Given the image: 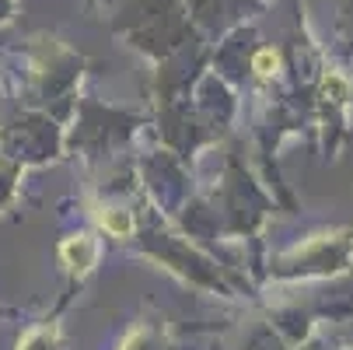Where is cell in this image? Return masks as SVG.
Returning <instances> with one entry per match:
<instances>
[{"mask_svg":"<svg viewBox=\"0 0 353 350\" xmlns=\"http://www.w3.org/2000/svg\"><path fill=\"white\" fill-rule=\"evenodd\" d=\"M256 70H259L263 77H270V74L276 70V53H270V49H263V53L256 57Z\"/></svg>","mask_w":353,"mask_h":350,"instance_id":"cell-4","label":"cell"},{"mask_svg":"<svg viewBox=\"0 0 353 350\" xmlns=\"http://www.w3.org/2000/svg\"><path fill=\"white\" fill-rule=\"evenodd\" d=\"M21 350H57V336L49 333V329H35V333L25 336Z\"/></svg>","mask_w":353,"mask_h":350,"instance_id":"cell-3","label":"cell"},{"mask_svg":"<svg viewBox=\"0 0 353 350\" xmlns=\"http://www.w3.org/2000/svg\"><path fill=\"white\" fill-rule=\"evenodd\" d=\"M102 224H105V231L116 235V238H123V235L133 231V217H130L126 211H102Z\"/></svg>","mask_w":353,"mask_h":350,"instance_id":"cell-2","label":"cell"},{"mask_svg":"<svg viewBox=\"0 0 353 350\" xmlns=\"http://www.w3.org/2000/svg\"><path fill=\"white\" fill-rule=\"evenodd\" d=\"M60 256H63V263H67L70 270L88 273V270L94 266V242H91L88 235H74V238H67V242L60 245Z\"/></svg>","mask_w":353,"mask_h":350,"instance_id":"cell-1","label":"cell"}]
</instances>
